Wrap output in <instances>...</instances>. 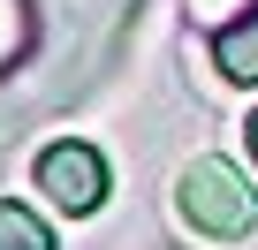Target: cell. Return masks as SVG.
<instances>
[{
  "label": "cell",
  "mask_w": 258,
  "mask_h": 250,
  "mask_svg": "<svg viewBox=\"0 0 258 250\" xmlns=\"http://www.w3.org/2000/svg\"><path fill=\"white\" fill-rule=\"evenodd\" d=\"M175 212H182V227L205 235V242H243V235L258 227V190L235 175V159L205 152V159L182 167V182H175Z\"/></svg>",
  "instance_id": "1"
},
{
  "label": "cell",
  "mask_w": 258,
  "mask_h": 250,
  "mask_svg": "<svg viewBox=\"0 0 258 250\" xmlns=\"http://www.w3.org/2000/svg\"><path fill=\"white\" fill-rule=\"evenodd\" d=\"M31 182H38V197H46L53 212H69V220L99 212V205H106V190H114L106 152H99V144H84V137L46 144V152H38V167H31Z\"/></svg>",
  "instance_id": "2"
},
{
  "label": "cell",
  "mask_w": 258,
  "mask_h": 250,
  "mask_svg": "<svg viewBox=\"0 0 258 250\" xmlns=\"http://www.w3.org/2000/svg\"><path fill=\"white\" fill-rule=\"evenodd\" d=\"M213 68H220L228 84H258V0H250L235 23L213 31Z\"/></svg>",
  "instance_id": "3"
},
{
  "label": "cell",
  "mask_w": 258,
  "mask_h": 250,
  "mask_svg": "<svg viewBox=\"0 0 258 250\" xmlns=\"http://www.w3.org/2000/svg\"><path fill=\"white\" fill-rule=\"evenodd\" d=\"M38 38V16H31V0H0V76H8Z\"/></svg>",
  "instance_id": "4"
},
{
  "label": "cell",
  "mask_w": 258,
  "mask_h": 250,
  "mask_svg": "<svg viewBox=\"0 0 258 250\" xmlns=\"http://www.w3.org/2000/svg\"><path fill=\"white\" fill-rule=\"evenodd\" d=\"M0 250H53V227L31 212V205H0Z\"/></svg>",
  "instance_id": "5"
},
{
  "label": "cell",
  "mask_w": 258,
  "mask_h": 250,
  "mask_svg": "<svg viewBox=\"0 0 258 250\" xmlns=\"http://www.w3.org/2000/svg\"><path fill=\"white\" fill-rule=\"evenodd\" d=\"M182 8H190L198 23H213V31H220V23H235V16L250 8V0H182Z\"/></svg>",
  "instance_id": "6"
},
{
  "label": "cell",
  "mask_w": 258,
  "mask_h": 250,
  "mask_svg": "<svg viewBox=\"0 0 258 250\" xmlns=\"http://www.w3.org/2000/svg\"><path fill=\"white\" fill-rule=\"evenodd\" d=\"M243 144H250V167H258V114L243 121Z\"/></svg>",
  "instance_id": "7"
}]
</instances>
